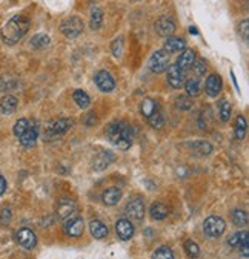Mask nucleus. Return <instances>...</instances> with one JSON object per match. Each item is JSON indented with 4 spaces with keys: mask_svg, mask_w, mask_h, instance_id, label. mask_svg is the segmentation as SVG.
Wrapping results in <instances>:
<instances>
[{
    "mask_svg": "<svg viewBox=\"0 0 249 259\" xmlns=\"http://www.w3.org/2000/svg\"><path fill=\"white\" fill-rule=\"evenodd\" d=\"M149 213L152 216V219H157V221H161L169 215V209L163 204V203H154L149 209Z\"/></svg>",
    "mask_w": 249,
    "mask_h": 259,
    "instance_id": "nucleus-23",
    "label": "nucleus"
},
{
    "mask_svg": "<svg viewBox=\"0 0 249 259\" xmlns=\"http://www.w3.org/2000/svg\"><path fill=\"white\" fill-rule=\"evenodd\" d=\"M126 213L134 219H142L145 216V201L142 196H134L126 206Z\"/></svg>",
    "mask_w": 249,
    "mask_h": 259,
    "instance_id": "nucleus-9",
    "label": "nucleus"
},
{
    "mask_svg": "<svg viewBox=\"0 0 249 259\" xmlns=\"http://www.w3.org/2000/svg\"><path fill=\"white\" fill-rule=\"evenodd\" d=\"M16 241L20 244L23 248H26V250H31V248H34L36 244H37V236H36V233L33 232V230L23 227V228L17 230Z\"/></svg>",
    "mask_w": 249,
    "mask_h": 259,
    "instance_id": "nucleus-8",
    "label": "nucleus"
},
{
    "mask_svg": "<svg viewBox=\"0 0 249 259\" xmlns=\"http://www.w3.org/2000/svg\"><path fill=\"white\" fill-rule=\"evenodd\" d=\"M60 32L66 38H75L83 32V22L80 17H68L60 23Z\"/></svg>",
    "mask_w": 249,
    "mask_h": 259,
    "instance_id": "nucleus-3",
    "label": "nucleus"
},
{
    "mask_svg": "<svg viewBox=\"0 0 249 259\" xmlns=\"http://www.w3.org/2000/svg\"><path fill=\"white\" fill-rule=\"evenodd\" d=\"M231 77H232V83H234V86H235L237 92H240V88H238V83H237V79H235V74H234V71H231Z\"/></svg>",
    "mask_w": 249,
    "mask_h": 259,
    "instance_id": "nucleus-46",
    "label": "nucleus"
},
{
    "mask_svg": "<svg viewBox=\"0 0 249 259\" xmlns=\"http://www.w3.org/2000/svg\"><path fill=\"white\" fill-rule=\"evenodd\" d=\"M116 233L122 241H128L134 236V226L128 219H119L116 223Z\"/></svg>",
    "mask_w": 249,
    "mask_h": 259,
    "instance_id": "nucleus-15",
    "label": "nucleus"
},
{
    "mask_svg": "<svg viewBox=\"0 0 249 259\" xmlns=\"http://www.w3.org/2000/svg\"><path fill=\"white\" fill-rule=\"evenodd\" d=\"M156 31L161 37H171L172 32L176 31V23L171 20L169 17H160L156 22Z\"/></svg>",
    "mask_w": 249,
    "mask_h": 259,
    "instance_id": "nucleus-14",
    "label": "nucleus"
},
{
    "mask_svg": "<svg viewBox=\"0 0 249 259\" xmlns=\"http://www.w3.org/2000/svg\"><path fill=\"white\" fill-rule=\"evenodd\" d=\"M234 132H235V138L237 140H243L246 137V132H248V123H246V118L243 115H238L235 118V123H234Z\"/></svg>",
    "mask_w": 249,
    "mask_h": 259,
    "instance_id": "nucleus-24",
    "label": "nucleus"
},
{
    "mask_svg": "<svg viewBox=\"0 0 249 259\" xmlns=\"http://www.w3.org/2000/svg\"><path fill=\"white\" fill-rule=\"evenodd\" d=\"M112 161H114V153L111 150H100V153H97L92 160V169L103 170V169H107Z\"/></svg>",
    "mask_w": 249,
    "mask_h": 259,
    "instance_id": "nucleus-13",
    "label": "nucleus"
},
{
    "mask_svg": "<svg viewBox=\"0 0 249 259\" xmlns=\"http://www.w3.org/2000/svg\"><path fill=\"white\" fill-rule=\"evenodd\" d=\"M83 123L86 124V126H94V124L97 123V115H95L94 112H89V113L85 117Z\"/></svg>",
    "mask_w": 249,
    "mask_h": 259,
    "instance_id": "nucleus-42",
    "label": "nucleus"
},
{
    "mask_svg": "<svg viewBox=\"0 0 249 259\" xmlns=\"http://www.w3.org/2000/svg\"><path fill=\"white\" fill-rule=\"evenodd\" d=\"M137 2H139V0H137Z\"/></svg>",
    "mask_w": 249,
    "mask_h": 259,
    "instance_id": "nucleus-48",
    "label": "nucleus"
},
{
    "mask_svg": "<svg viewBox=\"0 0 249 259\" xmlns=\"http://www.w3.org/2000/svg\"><path fill=\"white\" fill-rule=\"evenodd\" d=\"M70 128H71V120H68V118H59V120H55L51 124L50 133H51L53 137H60V135H63V133H66V130H68Z\"/></svg>",
    "mask_w": 249,
    "mask_h": 259,
    "instance_id": "nucleus-19",
    "label": "nucleus"
},
{
    "mask_svg": "<svg viewBox=\"0 0 249 259\" xmlns=\"http://www.w3.org/2000/svg\"><path fill=\"white\" fill-rule=\"evenodd\" d=\"M148 120V124L152 128V129H156V130H159V129H161L165 126V117L161 115L159 111L156 112V113H152L149 118H146Z\"/></svg>",
    "mask_w": 249,
    "mask_h": 259,
    "instance_id": "nucleus-33",
    "label": "nucleus"
},
{
    "mask_svg": "<svg viewBox=\"0 0 249 259\" xmlns=\"http://www.w3.org/2000/svg\"><path fill=\"white\" fill-rule=\"evenodd\" d=\"M222 77L217 75V74H211L208 79H206V83H205V91L209 97H217L222 91Z\"/></svg>",
    "mask_w": 249,
    "mask_h": 259,
    "instance_id": "nucleus-12",
    "label": "nucleus"
},
{
    "mask_svg": "<svg viewBox=\"0 0 249 259\" xmlns=\"http://www.w3.org/2000/svg\"><path fill=\"white\" fill-rule=\"evenodd\" d=\"M225 228H226V223L223 221L220 216H208L203 223V233L208 238H218L225 233Z\"/></svg>",
    "mask_w": 249,
    "mask_h": 259,
    "instance_id": "nucleus-4",
    "label": "nucleus"
},
{
    "mask_svg": "<svg viewBox=\"0 0 249 259\" xmlns=\"http://www.w3.org/2000/svg\"><path fill=\"white\" fill-rule=\"evenodd\" d=\"M102 23H103V13H102V9L97 8V6L91 8V18H89L91 30H94V31L100 30Z\"/></svg>",
    "mask_w": 249,
    "mask_h": 259,
    "instance_id": "nucleus-26",
    "label": "nucleus"
},
{
    "mask_svg": "<svg viewBox=\"0 0 249 259\" xmlns=\"http://www.w3.org/2000/svg\"><path fill=\"white\" fill-rule=\"evenodd\" d=\"M185 91L188 94V97H197L200 94V83L197 79H189L185 83Z\"/></svg>",
    "mask_w": 249,
    "mask_h": 259,
    "instance_id": "nucleus-32",
    "label": "nucleus"
},
{
    "mask_svg": "<svg viewBox=\"0 0 249 259\" xmlns=\"http://www.w3.org/2000/svg\"><path fill=\"white\" fill-rule=\"evenodd\" d=\"M240 248H242V252H243V256L248 258L249 255V241H248V232L245 230L243 233H240Z\"/></svg>",
    "mask_w": 249,
    "mask_h": 259,
    "instance_id": "nucleus-39",
    "label": "nucleus"
},
{
    "mask_svg": "<svg viewBox=\"0 0 249 259\" xmlns=\"http://www.w3.org/2000/svg\"><path fill=\"white\" fill-rule=\"evenodd\" d=\"M189 32H191V34H194V35H197V34H198L197 28H194V26H191V28H189Z\"/></svg>",
    "mask_w": 249,
    "mask_h": 259,
    "instance_id": "nucleus-47",
    "label": "nucleus"
},
{
    "mask_svg": "<svg viewBox=\"0 0 249 259\" xmlns=\"http://www.w3.org/2000/svg\"><path fill=\"white\" fill-rule=\"evenodd\" d=\"M94 81L102 92H111L116 89V80H114V77L105 69L99 71L94 75Z\"/></svg>",
    "mask_w": 249,
    "mask_h": 259,
    "instance_id": "nucleus-6",
    "label": "nucleus"
},
{
    "mask_svg": "<svg viewBox=\"0 0 249 259\" xmlns=\"http://www.w3.org/2000/svg\"><path fill=\"white\" fill-rule=\"evenodd\" d=\"M176 106L180 111H189L193 108V100H191V97H188V95H180V97L176 98Z\"/></svg>",
    "mask_w": 249,
    "mask_h": 259,
    "instance_id": "nucleus-36",
    "label": "nucleus"
},
{
    "mask_svg": "<svg viewBox=\"0 0 249 259\" xmlns=\"http://www.w3.org/2000/svg\"><path fill=\"white\" fill-rule=\"evenodd\" d=\"M30 124H31V121L28 120V118H20V120H17L16 121V124H14V128H13V132H14V135L18 138L22 135V133L30 128Z\"/></svg>",
    "mask_w": 249,
    "mask_h": 259,
    "instance_id": "nucleus-35",
    "label": "nucleus"
},
{
    "mask_svg": "<svg viewBox=\"0 0 249 259\" xmlns=\"http://www.w3.org/2000/svg\"><path fill=\"white\" fill-rule=\"evenodd\" d=\"M37 137H39V130H37V126L34 123L30 124V128H28L20 137H18V140H20V145L23 147H33L36 145L37 141Z\"/></svg>",
    "mask_w": 249,
    "mask_h": 259,
    "instance_id": "nucleus-16",
    "label": "nucleus"
},
{
    "mask_svg": "<svg viewBox=\"0 0 249 259\" xmlns=\"http://www.w3.org/2000/svg\"><path fill=\"white\" fill-rule=\"evenodd\" d=\"M196 62V54L193 49H183V52L180 54L178 57V60H177V65H178V68L181 71H188L193 68V65Z\"/></svg>",
    "mask_w": 249,
    "mask_h": 259,
    "instance_id": "nucleus-18",
    "label": "nucleus"
},
{
    "mask_svg": "<svg viewBox=\"0 0 249 259\" xmlns=\"http://www.w3.org/2000/svg\"><path fill=\"white\" fill-rule=\"evenodd\" d=\"M248 26H249V22L248 20H243L238 26V31H240V37H243V40L248 42Z\"/></svg>",
    "mask_w": 249,
    "mask_h": 259,
    "instance_id": "nucleus-41",
    "label": "nucleus"
},
{
    "mask_svg": "<svg viewBox=\"0 0 249 259\" xmlns=\"http://www.w3.org/2000/svg\"><path fill=\"white\" fill-rule=\"evenodd\" d=\"M169 66V54L163 49L156 51L151 55V59L148 62V68L151 69V72L154 74H161L168 69Z\"/></svg>",
    "mask_w": 249,
    "mask_h": 259,
    "instance_id": "nucleus-5",
    "label": "nucleus"
},
{
    "mask_svg": "<svg viewBox=\"0 0 249 259\" xmlns=\"http://www.w3.org/2000/svg\"><path fill=\"white\" fill-rule=\"evenodd\" d=\"M65 233L71 238H79L83 233V219L80 216H72L65 221Z\"/></svg>",
    "mask_w": 249,
    "mask_h": 259,
    "instance_id": "nucleus-11",
    "label": "nucleus"
},
{
    "mask_svg": "<svg viewBox=\"0 0 249 259\" xmlns=\"http://www.w3.org/2000/svg\"><path fill=\"white\" fill-rule=\"evenodd\" d=\"M9 219H11V210L9 209H3V212H2V224H8L9 223Z\"/></svg>",
    "mask_w": 249,
    "mask_h": 259,
    "instance_id": "nucleus-44",
    "label": "nucleus"
},
{
    "mask_svg": "<svg viewBox=\"0 0 249 259\" xmlns=\"http://www.w3.org/2000/svg\"><path fill=\"white\" fill-rule=\"evenodd\" d=\"M28 30H30V20H28V17L14 16L2 28V38L6 45H16L25 37Z\"/></svg>",
    "mask_w": 249,
    "mask_h": 259,
    "instance_id": "nucleus-2",
    "label": "nucleus"
},
{
    "mask_svg": "<svg viewBox=\"0 0 249 259\" xmlns=\"http://www.w3.org/2000/svg\"><path fill=\"white\" fill-rule=\"evenodd\" d=\"M152 259H174V253L168 245H161L152 253Z\"/></svg>",
    "mask_w": 249,
    "mask_h": 259,
    "instance_id": "nucleus-34",
    "label": "nucleus"
},
{
    "mask_svg": "<svg viewBox=\"0 0 249 259\" xmlns=\"http://www.w3.org/2000/svg\"><path fill=\"white\" fill-rule=\"evenodd\" d=\"M50 37H48L45 32H40V34H36L31 40H30V45L34 49H43V48H48L50 45Z\"/></svg>",
    "mask_w": 249,
    "mask_h": 259,
    "instance_id": "nucleus-27",
    "label": "nucleus"
},
{
    "mask_svg": "<svg viewBox=\"0 0 249 259\" xmlns=\"http://www.w3.org/2000/svg\"><path fill=\"white\" fill-rule=\"evenodd\" d=\"M111 51H112L114 57H117V59H120L122 54H123V37H119V38H116V40L112 42V45H111Z\"/></svg>",
    "mask_w": 249,
    "mask_h": 259,
    "instance_id": "nucleus-38",
    "label": "nucleus"
},
{
    "mask_svg": "<svg viewBox=\"0 0 249 259\" xmlns=\"http://www.w3.org/2000/svg\"><path fill=\"white\" fill-rule=\"evenodd\" d=\"M5 190H6V181H5L3 175L0 174V196L5 194Z\"/></svg>",
    "mask_w": 249,
    "mask_h": 259,
    "instance_id": "nucleus-45",
    "label": "nucleus"
},
{
    "mask_svg": "<svg viewBox=\"0 0 249 259\" xmlns=\"http://www.w3.org/2000/svg\"><path fill=\"white\" fill-rule=\"evenodd\" d=\"M89 232L95 239H105L108 236V227L99 219H92L89 223Z\"/></svg>",
    "mask_w": 249,
    "mask_h": 259,
    "instance_id": "nucleus-21",
    "label": "nucleus"
},
{
    "mask_svg": "<svg viewBox=\"0 0 249 259\" xmlns=\"http://www.w3.org/2000/svg\"><path fill=\"white\" fill-rule=\"evenodd\" d=\"M168 84L172 89H180L183 86V71L178 68L177 63L168 66Z\"/></svg>",
    "mask_w": 249,
    "mask_h": 259,
    "instance_id": "nucleus-10",
    "label": "nucleus"
},
{
    "mask_svg": "<svg viewBox=\"0 0 249 259\" xmlns=\"http://www.w3.org/2000/svg\"><path fill=\"white\" fill-rule=\"evenodd\" d=\"M228 244L231 245V247H237L238 244H240V233H235V235H232L231 238L228 239Z\"/></svg>",
    "mask_w": 249,
    "mask_h": 259,
    "instance_id": "nucleus-43",
    "label": "nucleus"
},
{
    "mask_svg": "<svg viewBox=\"0 0 249 259\" xmlns=\"http://www.w3.org/2000/svg\"><path fill=\"white\" fill-rule=\"evenodd\" d=\"M75 203L70 198H62L59 201V204H57V216H59L60 221H68L70 218H72L75 215Z\"/></svg>",
    "mask_w": 249,
    "mask_h": 259,
    "instance_id": "nucleus-7",
    "label": "nucleus"
},
{
    "mask_svg": "<svg viewBox=\"0 0 249 259\" xmlns=\"http://www.w3.org/2000/svg\"><path fill=\"white\" fill-rule=\"evenodd\" d=\"M185 252L189 258H197L200 255V248L193 239H188V241H185Z\"/></svg>",
    "mask_w": 249,
    "mask_h": 259,
    "instance_id": "nucleus-37",
    "label": "nucleus"
},
{
    "mask_svg": "<svg viewBox=\"0 0 249 259\" xmlns=\"http://www.w3.org/2000/svg\"><path fill=\"white\" fill-rule=\"evenodd\" d=\"M120 199H122V192L120 189H116V187L107 189L102 194V201L105 206H116Z\"/></svg>",
    "mask_w": 249,
    "mask_h": 259,
    "instance_id": "nucleus-20",
    "label": "nucleus"
},
{
    "mask_svg": "<svg viewBox=\"0 0 249 259\" xmlns=\"http://www.w3.org/2000/svg\"><path fill=\"white\" fill-rule=\"evenodd\" d=\"M218 112H220V120H222L223 123H226L229 118H231V103H229L228 100H220Z\"/></svg>",
    "mask_w": 249,
    "mask_h": 259,
    "instance_id": "nucleus-31",
    "label": "nucleus"
},
{
    "mask_svg": "<svg viewBox=\"0 0 249 259\" xmlns=\"http://www.w3.org/2000/svg\"><path fill=\"white\" fill-rule=\"evenodd\" d=\"M185 49V40L183 38H178V37H166V42H165V49L168 54L171 52H178V51H183Z\"/></svg>",
    "mask_w": 249,
    "mask_h": 259,
    "instance_id": "nucleus-22",
    "label": "nucleus"
},
{
    "mask_svg": "<svg viewBox=\"0 0 249 259\" xmlns=\"http://www.w3.org/2000/svg\"><path fill=\"white\" fill-rule=\"evenodd\" d=\"M17 106H18V100L14 95H5V97L0 100V113L11 115L16 112Z\"/></svg>",
    "mask_w": 249,
    "mask_h": 259,
    "instance_id": "nucleus-17",
    "label": "nucleus"
},
{
    "mask_svg": "<svg viewBox=\"0 0 249 259\" xmlns=\"http://www.w3.org/2000/svg\"><path fill=\"white\" fill-rule=\"evenodd\" d=\"M159 111L157 103L152 100V98H145L140 103V112L145 118H149L152 113H156Z\"/></svg>",
    "mask_w": 249,
    "mask_h": 259,
    "instance_id": "nucleus-25",
    "label": "nucleus"
},
{
    "mask_svg": "<svg viewBox=\"0 0 249 259\" xmlns=\"http://www.w3.org/2000/svg\"><path fill=\"white\" fill-rule=\"evenodd\" d=\"M232 223L237 226V227H246L248 226V213L242 209H235L232 212Z\"/></svg>",
    "mask_w": 249,
    "mask_h": 259,
    "instance_id": "nucleus-30",
    "label": "nucleus"
},
{
    "mask_svg": "<svg viewBox=\"0 0 249 259\" xmlns=\"http://www.w3.org/2000/svg\"><path fill=\"white\" fill-rule=\"evenodd\" d=\"M107 137L120 150H128L132 146L134 129L124 121H114L107 128Z\"/></svg>",
    "mask_w": 249,
    "mask_h": 259,
    "instance_id": "nucleus-1",
    "label": "nucleus"
},
{
    "mask_svg": "<svg viewBox=\"0 0 249 259\" xmlns=\"http://www.w3.org/2000/svg\"><path fill=\"white\" fill-rule=\"evenodd\" d=\"M193 66H194V72H196L197 77L205 75V72L208 71V69H206V62H205V60H197V62H194Z\"/></svg>",
    "mask_w": 249,
    "mask_h": 259,
    "instance_id": "nucleus-40",
    "label": "nucleus"
},
{
    "mask_svg": "<svg viewBox=\"0 0 249 259\" xmlns=\"http://www.w3.org/2000/svg\"><path fill=\"white\" fill-rule=\"evenodd\" d=\"M193 150L196 153H198V155L206 157L213 152V146H211V143H208V141H194L193 143Z\"/></svg>",
    "mask_w": 249,
    "mask_h": 259,
    "instance_id": "nucleus-29",
    "label": "nucleus"
},
{
    "mask_svg": "<svg viewBox=\"0 0 249 259\" xmlns=\"http://www.w3.org/2000/svg\"><path fill=\"white\" fill-rule=\"evenodd\" d=\"M72 98H74L75 104H77V106H79L80 109H86V108H88L89 104H91V98L88 97V94L83 92V91H80V89L74 91Z\"/></svg>",
    "mask_w": 249,
    "mask_h": 259,
    "instance_id": "nucleus-28",
    "label": "nucleus"
}]
</instances>
